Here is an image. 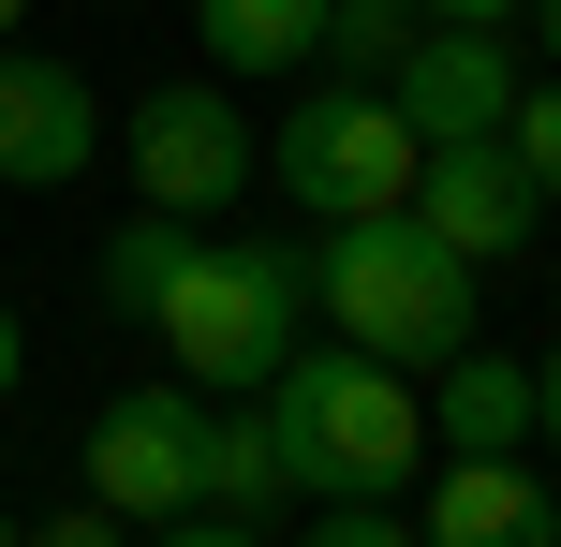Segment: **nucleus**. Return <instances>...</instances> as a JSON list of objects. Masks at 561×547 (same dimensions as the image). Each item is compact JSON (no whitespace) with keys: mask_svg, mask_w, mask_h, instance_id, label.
<instances>
[{"mask_svg":"<svg viewBox=\"0 0 561 547\" xmlns=\"http://www.w3.org/2000/svg\"><path fill=\"white\" fill-rule=\"evenodd\" d=\"M252 400H266V430H280L296 503H310V489H414V474H428V400H414V371H399V355L296 341Z\"/></svg>","mask_w":561,"mask_h":547,"instance_id":"f257e3e1","label":"nucleus"},{"mask_svg":"<svg viewBox=\"0 0 561 547\" xmlns=\"http://www.w3.org/2000/svg\"><path fill=\"white\" fill-rule=\"evenodd\" d=\"M148 326H163L178 385H207V400H252L280 355L310 341V252L296 237H207L178 252V282L148 296Z\"/></svg>","mask_w":561,"mask_h":547,"instance_id":"f03ea898","label":"nucleus"},{"mask_svg":"<svg viewBox=\"0 0 561 547\" xmlns=\"http://www.w3.org/2000/svg\"><path fill=\"white\" fill-rule=\"evenodd\" d=\"M310 311L355 355H399V371H444L473 341V266L414 223V207H369V223H310Z\"/></svg>","mask_w":561,"mask_h":547,"instance_id":"7ed1b4c3","label":"nucleus"},{"mask_svg":"<svg viewBox=\"0 0 561 547\" xmlns=\"http://www.w3.org/2000/svg\"><path fill=\"white\" fill-rule=\"evenodd\" d=\"M414 163H428V134L399 118V89H369V75L296 89V118L266 134V178L310 207V223H369V207H414Z\"/></svg>","mask_w":561,"mask_h":547,"instance_id":"20e7f679","label":"nucleus"},{"mask_svg":"<svg viewBox=\"0 0 561 547\" xmlns=\"http://www.w3.org/2000/svg\"><path fill=\"white\" fill-rule=\"evenodd\" d=\"M118 163H134V207H178V223H207V207H237L266 178V134L237 118L222 75L193 89H134V118H118Z\"/></svg>","mask_w":561,"mask_h":547,"instance_id":"39448f33","label":"nucleus"},{"mask_svg":"<svg viewBox=\"0 0 561 547\" xmlns=\"http://www.w3.org/2000/svg\"><path fill=\"white\" fill-rule=\"evenodd\" d=\"M89 489L134 533H163L178 503L207 489V385H118V400L89 414Z\"/></svg>","mask_w":561,"mask_h":547,"instance_id":"423d86ee","label":"nucleus"},{"mask_svg":"<svg viewBox=\"0 0 561 547\" xmlns=\"http://www.w3.org/2000/svg\"><path fill=\"white\" fill-rule=\"evenodd\" d=\"M414 223L444 237L458 266H517V252L547 237V193H533V163H517L503 134H458V148L414 163Z\"/></svg>","mask_w":561,"mask_h":547,"instance_id":"0eeeda50","label":"nucleus"},{"mask_svg":"<svg viewBox=\"0 0 561 547\" xmlns=\"http://www.w3.org/2000/svg\"><path fill=\"white\" fill-rule=\"evenodd\" d=\"M385 89H399V118H414L428 148H458V134H503L533 75H517V45H503V30H473V15H428V30H414V59H399Z\"/></svg>","mask_w":561,"mask_h":547,"instance_id":"6e6552de","label":"nucleus"},{"mask_svg":"<svg viewBox=\"0 0 561 547\" xmlns=\"http://www.w3.org/2000/svg\"><path fill=\"white\" fill-rule=\"evenodd\" d=\"M104 163V89L75 75V59L45 45H0V178H30V193H59V178Z\"/></svg>","mask_w":561,"mask_h":547,"instance_id":"1a4fd4ad","label":"nucleus"},{"mask_svg":"<svg viewBox=\"0 0 561 547\" xmlns=\"http://www.w3.org/2000/svg\"><path fill=\"white\" fill-rule=\"evenodd\" d=\"M428 547H561V489L533 474V444H488V459H444L414 489Z\"/></svg>","mask_w":561,"mask_h":547,"instance_id":"9d476101","label":"nucleus"},{"mask_svg":"<svg viewBox=\"0 0 561 547\" xmlns=\"http://www.w3.org/2000/svg\"><path fill=\"white\" fill-rule=\"evenodd\" d=\"M488 444H533V355L458 341L444 385H428V459H488Z\"/></svg>","mask_w":561,"mask_h":547,"instance_id":"9b49d317","label":"nucleus"},{"mask_svg":"<svg viewBox=\"0 0 561 547\" xmlns=\"http://www.w3.org/2000/svg\"><path fill=\"white\" fill-rule=\"evenodd\" d=\"M193 45H207V75H237V89L310 75V59H325V0H193Z\"/></svg>","mask_w":561,"mask_h":547,"instance_id":"f8f14e48","label":"nucleus"},{"mask_svg":"<svg viewBox=\"0 0 561 547\" xmlns=\"http://www.w3.org/2000/svg\"><path fill=\"white\" fill-rule=\"evenodd\" d=\"M414 30H428V0H325V75H369V89H385L399 59H414Z\"/></svg>","mask_w":561,"mask_h":547,"instance_id":"ddd939ff","label":"nucleus"},{"mask_svg":"<svg viewBox=\"0 0 561 547\" xmlns=\"http://www.w3.org/2000/svg\"><path fill=\"white\" fill-rule=\"evenodd\" d=\"M178 252H193V223H178V207H134V223L104 237V296H118V311H148V296L178 282Z\"/></svg>","mask_w":561,"mask_h":547,"instance_id":"4468645a","label":"nucleus"},{"mask_svg":"<svg viewBox=\"0 0 561 547\" xmlns=\"http://www.w3.org/2000/svg\"><path fill=\"white\" fill-rule=\"evenodd\" d=\"M399 533H414L399 489H310V547H399Z\"/></svg>","mask_w":561,"mask_h":547,"instance_id":"2eb2a0df","label":"nucleus"},{"mask_svg":"<svg viewBox=\"0 0 561 547\" xmlns=\"http://www.w3.org/2000/svg\"><path fill=\"white\" fill-rule=\"evenodd\" d=\"M503 148H517V163H533V193L561 207V75H547V89H517V118H503Z\"/></svg>","mask_w":561,"mask_h":547,"instance_id":"dca6fc26","label":"nucleus"},{"mask_svg":"<svg viewBox=\"0 0 561 547\" xmlns=\"http://www.w3.org/2000/svg\"><path fill=\"white\" fill-rule=\"evenodd\" d=\"M533 444H561V341L533 355Z\"/></svg>","mask_w":561,"mask_h":547,"instance_id":"f3484780","label":"nucleus"},{"mask_svg":"<svg viewBox=\"0 0 561 547\" xmlns=\"http://www.w3.org/2000/svg\"><path fill=\"white\" fill-rule=\"evenodd\" d=\"M428 15H473V30H517L533 0H428Z\"/></svg>","mask_w":561,"mask_h":547,"instance_id":"a211bd4d","label":"nucleus"},{"mask_svg":"<svg viewBox=\"0 0 561 547\" xmlns=\"http://www.w3.org/2000/svg\"><path fill=\"white\" fill-rule=\"evenodd\" d=\"M15 371H30V326H15V311H0V400H15Z\"/></svg>","mask_w":561,"mask_h":547,"instance_id":"6ab92c4d","label":"nucleus"},{"mask_svg":"<svg viewBox=\"0 0 561 547\" xmlns=\"http://www.w3.org/2000/svg\"><path fill=\"white\" fill-rule=\"evenodd\" d=\"M533 30H547V75H561V0H533Z\"/></svg>","mask_w":561,"mask_h":547,"instance_id":"aec40b11","label":"nucleus"},{"mask_svg":"<svg viewBox=\"0 0 561 547\" xmlns=\"http://www.w3.org/2000/svg\"><path fill=\"white\" fill-rule=\"evenodd\" d=\"M15 15H30V0H0V45H15Z\"/></svg>","mask_w":561,"mask_h":547,"instance_id":"412c9836","label":"nucleus"},{"mask_svg":"<svg viewBox=\"0 0 561 547\" xmlns=\"http://www.w3.org/2000/svg\"><path fill=\"white\" fill-rule=\"evenodd\" d=\"M0 533H15V518H0Z\"/></svg>","mask_w":561,"mask_h":547,"instance_id":"4be33fe9","label":"nucleus"}]
</instances>
